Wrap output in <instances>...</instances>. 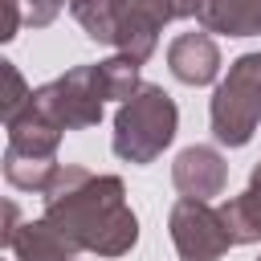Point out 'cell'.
Returning <instances> with one entry per match:
<instances>
[{
	"label": "cell",
	"instance_id": "4fadbf2b",
	"mask_svg": "<svg viewBox=\"0 0 261 261\" xmlns=\"http://www.w3.org/2000/svg\"><path fill=\"white\" fill-rule=\"evenodd\" d=\"M159 20L143 8V4H135L126 16H122V29H118V41H114V49L122 53V57H130L135 65H143V61H151V53H155V45H159Z\"/></svg>",
	"mask_w": 261,
	"mask_h": 261
},
{
	"label": "cell",
	"instance_id": "52a82bcc",
	"mask_svg": "<svg viewBox=\"0 0 261 261\" xmlns=\"http://www.w3.org/2000/svg\"><path fill=\"white\" fill-rule=\"evenodd\" d=\"M167 69L184 86H212L220 77V49L204 29L200 33H179L167 45Z\"/></svg>",
	"mask_w": 261,
	"mask_h": 261
},
{
	"label": "cell",
	"instance_id": "3957f363",
	"mask_svg": "<svg viewBox=\"0 0 261 261\" xmlns=\"http://www.w3.org/2000/svg\"><path fill=\"white\" fill-rule=\"evenodd\" d=\"M212 139L224 147H245L261 126V53H245L228 65L208 106Z\"/></svg>",
	"mask_w": 261,
	"mask_h": 261
},
{
	"label": "cell",
	"instance_id": "8fae6325",
	"mask_svg": "<svg viewBox=\"0 0 261 261\" xmlns=\"http://www.w3.org/2000/svg\"><path fill=\"white\" fill-rule=\"evenodd\" d=\"M220 216H224V224H228V232H232L237 245L261 241V159L253 163L245 192L220 204Z\"/></svg>",
	"mask_w": 261,
	"mask_h": 261
},
{
	"label": "cell",
	"instance_id": "ffe728a7",
	"mask_svg": "<svg viewBox=\"0 0 261 261\" xmlns=\"http://www.w3.org/2000/svg\"><path fill=\"white\" fill-rule=\"evenodd\" d=\"M4 220H8V224H4V245H8V241H12V232L20 228V216H16V204H12V200L4 204Z\"/></svg>",
	"mask_w": 261,
	"mask_h": 261
},
{
	"label": "cell",
	"instance_id": "2e32d148",
	"mask_svg": "<svg viewBox=\"0 0 261 261\" xmlns=\"http://www.w3.org/2000/svg\"><path fill=\"white\" fill-rule=\"evenodd\" d=\"M0 73H4V102H0V114H4V122H8V118H16V114L29 106L33 90L24 86V77H20V69H16L12 61H0Z\"/></svg>",
	"mask_w": 261,
	"mask_h": 261
},
{
	"label": "cell",
	"instance_id": "277c9868",
	"mask_svg": "<svg viewBox=\"0 0 261 261\" xmlns=\"http://www.w3.org/2000/svg\"><path fill=\"white\" fill-rule=\"evenodd\" d=\"M29 102H33L45 118H53L61 130L98 126V122H102V102H106L98 65H73V69H65L61 77L37 86Z\"/></svg>",
	"mask_w": 261,
	"mask_h": 261
},
{
	"label": "cell",
	"instance_id": "5b68a950",
	"mask_svg": "<svg viewBox=\"0 0 261 261\" xmlns=\"http://www.w3.org/2000/svg\"><path fill=\"white\" fill-rule=\"evenodd\" d=\"M167 232H171V245L184 261H216L237 245L220 208H212L208 200H188V196H179L171 204Z\"/></svg>",
	"mask_w": 261,
	"mask_h": 261
},
{
	"label": "cell",
	"instance_id": "8992f818",
	"mask_svg": "<svg viewBox=\"0 0 261 261\" xmlns=\"http://www.w3.org/2000/svg\"><path fill=\"white\" fill-rule=\"evenodd\" d=\"M171 184L179 196L188 200H216L228 184V163L216 147H204V143H192L175 155L171 163Z\"/></svg>",
	"mask_w": 261,
	"mask_h": 261
},
{
	"label": "cell",
	"instance_id": "d6986e66",
	"mask_svg": "<svg viewBox=\"0 0 261 261\" xmlns=\"http://www.w3.org/2000/svg\"><path fill=\"white\" fill-rule=\"evenodd\" d=\"M24 12H20V0H0V41H12L16 29H20Z\"/></svg>",
	"mask_w": 261,
	"mask_h": 261
},
{
	"label": "cell",
	"instance_id": "6da1fadb",
	"mask_svg": "<svg viewBox=\"0 0 261 261\" xmlns=\"http://www.w3.org/2000/svg\"><path fill=\"white\" fill-rule=\"evenodd\" d=\"M41 200L45 220H53L86 253L122 257L139 241V216L130 212L118 175H94L77 163H61Z\"/></svg>",
	"mask_w": 261,
	"mask_h": 261
},
{
	"label": "cell",
	"instance_id": "9c48e42d",
	"mask_svg": "<svg viewBox=\"0 0 261 261\" xmlns=\"http://www.w3.org/2000/svg\"><path fill=\"white\" fill-rule=\"evenodd\" d=\"M4 126H8V151L33 155V159H57V147H61V135H65V130H61L53 118H45L33 102H29L16 118H8Z\"/></svg>",
	"mask_w": 261,
	"mask_h": 261
},
{
	"label": "cell",
	"instance_id": "30bf717a",
	"mask_svg": "<svg viewBox=\"0 0 261 261\" xmlns=\"http://www.w3.org/2000/svg\"><path fill=\"white\" fill-rule=\"evenodd\" d=\"M196 20L204 33L257 37L261 33V0H200Z\"/></svg>",
	"mask_w": 261,
	"mask_h": 261
},
{
	"label": "cell",
	"instance_id": "7c38bea8",
	"mask_svg": "<svg viewBox=\"0 0 261 261\" xmlns=\"http://www.w3.org/2000/svg\"><path fill=\"white\" fill-rule=\"evenodd\" d=\"M139 0H73L69 12L73 20L82 24V33L98 45H114L118 41V29H122V16L135 8Z\"/></svg>",
	"mask_w": 261,
	"mask_h": 261
},
{
	"label": "cell",
	"instance_id": "9a60e30c",
	"mask_svg": "<svg viewBox=\"0 0 261 261\" xmlns=\"http://www.w3.org/2000/svg\"><path fill=\"white\" fill-rule=\"evenodd\" d=\"M98 77H102V94H106V98H118V106L130 102V98L143 90V82H139V65H135L130 57H122V53L98 61Z\"/></svg>",
	"mask_w": 261,
	"mask_h": 261
},
{
	"label": "cell",
	"instance_id": "ba28073f",
	"mask_svg": "<svg viewBox=\"0 0 261 261\" xmlns=\"http://www.w3.org/2000/svg\"><path fill=\"white\" fill-rule=\"evenodd\" d=\"M8 249H12V257L16 261H73L82 249L53 224V220H24L16 232H12V241H8Z\"/></svg>",
	"mask_w": 261,
	"mask_h": 261
},
{
	"label": "cell",
	"instance_id": "5bb4252c",
	"mask_svg": "<svg viewBox=\"0 0 261 261\" xmlns=\"http://www.w3.org/2000/svg\"><path fill=\"white\" fill-rule=\"evenodd\" d=\"M57 167H61L57 159H33V155H16V151L4 147V179L12 188H20V192H41L45 196V188L57 175Z\"/></svg>",
	"mask_w": 261,
	"mask_h": 261
},
{
	"label": "cell",
	"instance_id": "ac0fdd59",
	"mask_svg": "<svg viewBox=\"0 0 261 261\" xmlns=\"http://www.w3.org/2000/svg\"><path fill=\"white\" fill-rule=\"evenodd\" d=\"M20 4H24V24L45 29V24H53L57 12H61L65 4H73V0H20Z\"/></svg>",
	"mask_w": 261,
	"mask_h": 261
},
{
	"label": "cell",
	"instance_id": "e0dca14e",
	"mask_svg": "<svg viewBox=\"0 0 261 261\" xmlns=\"http://www.w3.org/2000/svg\"><path fill=\"white\" fill-rule=\"evenodd\" d=\"M159 24H171V20H184V16H196L200 12V0H139Z\"/></svg>",
	"mask_w": 261,
	"mask_h": 261
},
{
	"label": "cell",
	"instance_id": "7a4b0ae2",
	"mask_svg": "<svg viewBox=\"0 0 261 261\" xmlns=\"http://www.w3.org/2000/svg\"><path fill=\"white\" fill-rule=\"evenodd\" d=\"M175 126H179V110H175V98L163 90V86H151L143 82V90L118 106L114 114V135H110V147L122 163H155L171 139H175Z\"/></svg>",
	"mask_w": 261,
	"mask_h": 261
},
{
	"label": "cell",
	"instance_id": "44dd1931",
	"mask_svg": "<svg viewBox=\"0 0 261 261\" xmlns=\"http://www.w3.org/2000/svg\"><path fill=\"white\" fill-rule=\"evenodd\" d=\"M257 261H261V257H257Z\"/></svg>",
	"mask_w": 261,
	"mask_h": 261
}]
</instances>
